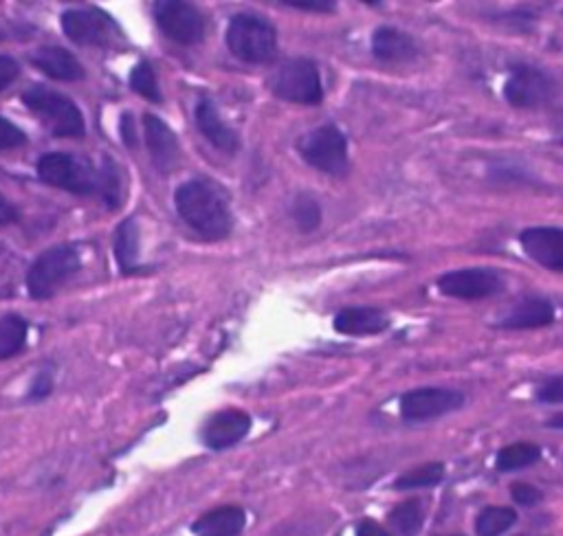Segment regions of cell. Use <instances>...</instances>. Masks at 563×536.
<instances>
[{
  "instance_id": "2e32d148",
  "label": "cell",
  "mask_w": 563,
  "mask_h": 536,
  "mask_svg": "<svg viewBox=\"0 0 563 536\" xmlns=\"http://www.w3.org/2000/svg\"><path fill=\"white\" fill-rule=\"evenodd\" d=\"M555 321V306L553 301L546 297H524L522 301L500 317L498 326L506 330H531V328H544Z\"/></svg>"
},
{
  "instance_id": "b9f144b4",
  "label": "cell",
  "mask_w": 563,
  "mask_h": 536,
  "mask_svg": "<svg viewBox=\"0 0 563 536\" xmlns=\"http://www.w3.org/2000/svg\"><path fill=\"white\" fill-rule=\"evenodd\" d=\"M456 536H462V534H456Z\"/></svg>"
},
{
  "instance_id": "4316f807",
  "label": "cell",
  "mask_w": 563,
  "mask_h": 536,
  "mask_svg": "<svg viewBox=\"0 0 563 536\" xmlns=\"http://www.w3.org/2000/svg\"><path fill=\"white\" fill-rule=\"evenodd\" d=\"M445 477V466L440 462H429L418 468H412V471L403 473L399 479L394 482L396 490H414V488H432L436 484L443 482Z\"/></svg>"
},
{
  "instance_id": "5bb4252c",
  "label": "cell",
  "mask_w": 563,
  "mask_h": 536,
  "mask_svg": "<svg viewBox=\"0 0 563 536\" xmlns=\"http://www.w3.org/2000/svg\"><path fill=\"white\" fill-rule=\"evenodd\" d=\"M143 139H146L150 159L161 174H170L181 161V145L172 128L163 119L143 117Z\"/></svg>"
},
{
  "instance_id": "484cf974",
  "label": "cell",
  "mask_w": 563,
  "mask_h": 536,
  "mask_svg": "<svg viewBox=\"0 0 563 536\" xmlns=\"http://www.w3.org/2000/svg\"><path fill=\"white\" fill-rule=\"evenodd\" d=\"M515 521H517V515L513 508L489 506L478 515L476 532H478V536H500L506 530H511L515 526Z\"/></svg>"
},
{
  "instance_id": "f546056e",
  "label": "cell",
  "mask_w": 563,
  "mask_h": 536,
  "mask_svg": "<svg viewBox=\"0 0 563 536\" xmlns=\"http://www.w3.org/2000/svg\"><path fill=\"white\" fill-rule=\"evenodd\" d=\"M99 192H102L104 203L108 207H119L121 203V176L119 167L113 159H104L102 170H99Z\"/></svg>"
},
{
  "instance_id": "83f0119b",
  "label": "cell",
  "mask_w": 563,
  "mask_h": 536,
  "mask_svg": "<svg viewBox=\"0 0 563 536\" xmlns=\"http://www.w3.org/2000/svg\"><path fill=\"white\" fill-rule=\"evenodd\" d=\"M291 216L295 220L297 229L302 233H313L315 229H319V225H322V207H319L317 200L308 194L295 196Z\"/></svg>"
},
{
  "instance_id": "4dcf8cb0",
  "label": "cell",
  "mask_w": 563,
  "mask_h": 536,
  "mask_svg": "<svg viewBox=\"0 0 563 536\" xmlns=\"http://www.w3.org/2000/svg\"><path fill=\"white\" fill-rule=\"evenodd\" d=\"M27 141L25 132H22L16 124H11L9 119L0 117V152L3 150H14L18 145Z\"/></svg>"
},
{
  "instance_id": "d590c367",
  "label": "cell",
  "mask_w": 563,
  "mask_h": 536,
  "mask_svg": "<svg viewBox=\"0 0 563 536\" xmlns=\"http://www.w3.org/2000/svg\"><path fill=\"white\" fill-rule=\"evenodd\" d=\"M284 5L300 11H313V14H328V11L337 9V3H333V0H308V3H295V0H291V3Z\"/></svg>"
},
{
  "instance_id": "8992f818",
  "label": "cell",
  "mask_w": 563,
  "mask_h": 536,
  "mask_svg": "<svg viewBox=\"0 0 563 536\" xmlns=\"http://www.w3.org/2000/svg\"><path fill=\"white\" fill-rule=\"evenodd\" d=\"M38 176L51 187L64 189L75 196H91L99 192V172L75 154L49 152L38 161Z\"/></svg>"
},
{
  "instance_id": "9a60e30c",
  "label": "cell",
  "mask_w": 563,
  "mask_h": 536,
  "mask_svg": "<svg viewBox=\"0 0 563 536\" xmlns=\"http://www.w3.org/2000/svg\"><path fill=\"white\" fill-rule=\"evenodd\" d=\"M251 431L249 413L240 409H225L209 418L203 429V442L212 451H225L247 438Z\"/></svg>"
},
{
  "instance_id": "ab89813d",
  "label": "cell",
  "mask_w": 563,
  "mask_h": 536,
  "mask_svg": "<svg viewBox=\"0 0 563 536\" xmlns=\"http://www.w3.org/2000/svg\"><path fill=\"white\" fill-rule=\"evenodd\" d=\"M548 427L563 429V413H559V416H555V418H550V420H548Z\"/></svg>"
},
{
  "instance_id": "8d00e7d4",
  "label": "cell",
  "mask_w": 563,
  "mask_h": 536,
  "mask_svg": "<svg viewBox=\"0 0 563 536\" xmlns=\"http://www.w3.org/2000/svg\"><path fill=\"white\" fill-rule=\"evenodd\" d=\"M119 130H121V141H124L128 148H135V145H137V130H135V119H132L130 113L121 115Z\"/></svg>"
},
{
  "instance_id": "d4e9b609",
  "label": "cell",
  "mask_w": 563,
  "mask_h": 536,
  "mask_svg": "<svg viewBox=\"0 0 563 536\" xmlns=\"http://www.w3.org/2000/svg\"><path fill=\"white\" fill-rule=\"evenodd\" d=\"M390 526L403 534V536H416L423 528V521H425V512L421 501L410 499V501H403V504L396 506L394 510H390L388 515Z\"/></svg>"
},
{
  "instance_id": "e0dca14e",
  "label": "cell",
  "mask_w": 563,
  "mask_h": 536,
  "mask_svg": "<svg viewBox=\"0 0 563 536\" xmlns=\"http://www.w3.org/2000/svg\"><path fill=\"white\" fill-rule=\"evenodd\" d=\"M333 326L344 337H377L390 328V317L379 308H344L337 312Z\"/></svg>"
},
{
  "instance_id": "44dd1931",
  "label": "cell",
  "mask_w": 563,
  "mask_h": 536,
  "mask_svg": "<svg viewBox=\"0 0 563 536\" xmlns=\"http://www.w3.org/2000/svg\"><path fill=\"white\" fill-rule=\"evenodd\" d=\"M247 526L245 510L238 506H223L198 519L192 532L196 536H240Z\"/></svg>"
},
{
  "instance_id": "ba28073f",
  "label": "cell",
  "mask_w": 563,
  "mask_h": 536,
  "mask_svg": "<svg viewBox=\"0 0 563 536\" xmlns=\"http://www.w3.org/2000/svg\"><path fill=\"white\" fill-rule=\"evenodd\" d=\"M557 95V84L546 71L537 66L520 64L511 71L509 80L504 84V99L513 108L535 110L544 108L553 102Z\"/></svg>"
},
{
  "instance_id": "9c48e42d",
  "label": "cell",
  "mask_w": 563,
  "mask_h": 536,
  "mask_svg": "<svg viewBox=\"0 0 563 536\" xmlns=\"http://www.w3.org/2000/svg\"><path fill=\"white\" fill-rule=\"evenodd\" d=\"M64 36L82 47H110L119 38L117 22L102 9H69L62 14Z\"/></svg>"
},
{
  "instance_id": "f1b7e54d",
  "label": "cell",
  "mask_w": 563,
  "mask_h": 536,
  "mask_svg": "<svg viewBox=\"0 0 563 536\" xmlns=\"http://www.w3.org/2000/svg\"><path fill=\"white\" fill-rule=\"evenodd\" d=\"M130 88L137 95L150 99L152 104H161V91H159V82L157 75H154L152 66L148 62H139L135 69L130 71Z\"/></svg>"
},
{
  "instance_id": "7402d4cb",
  "label": "cell",
  "mask_w": 563,
  "mask_h": 536,
  "mask_svg": "<svg viewBox=\"0 0 563 536\" xmlns=\"http://www.w3.org/2000/svg\"><path fill=\"white\" fill-rule=\"evenodd\" d=\"M115 258L119 271L124 275L139 273V227L137 222L128 218L119 225L115 233Z\"/></svg>"
},
{
  "instance_id": "6da1fadb",
  "label": "cell",
  "mask_w": 563,
  "mask_h": 536,
  "mask_svg": "<svg viewBox=\"0 0 563 536\" xmlns=\"http://www.w3.org/2000/svg\"><path fill=\"white\" fill-rule=\"evenodd\" d=\"M179 216L205 240H225L234 229V216L225 196L205 181H187L174 194Z\"/></svg>"
},
{
  "instance_id": "ffe728a7",
  "label": "cell",
  "mask_w": 563,
  "mask_h": 536,
  "mask_svg": "<svg viewBox=\"0 0 563 536\" xmlns=\"http://www.w3.org/2000/svg\"><path fill=\"white\" fill-rule=\"evenodd\" d=\"M372 53L381 62H410L418 55V47L410 33L394 27H379L372 33Z\"/></svg>"
},
{
  "instance_id": "277c9868",
  "label": "cell",
  "mask_w": 563,
  "mask_h": 536,
  "mask_svg": "<svg viewBox=\"0 0 563 536\" xmlns=\"http://www.w3.org/2000/svg\"><path fill=\"white\" fill-rule=\"evenodd\" d=\"M82 260L73 244H58L38 255L27 273V290L31 299H49L80 271Z\"/></svg>"
},
{
  "instance_id": "e575fe53",
  "label": "cell",
  "mask_w": 563,
  "mask_h": 536,
  "mask_svg": "<svg viewBox=\"0 0 563 536\" xmlns=\"http://www.w3.org/2000/svg\"><path fill=\"white\" fill-rule=\"evenodd\" d=\"M51 389H53V376L49 372H40L29 389V398L31 400L47 398L51 394Z\"/></svg>"
},
{
  "instance_id": "1f68e13d",
  "label": "cell",
  "mask_w": 563,
  "mask_h": 536,
  "mask_svg": "<svg viewBox=\"0 0 563 536\" xmlns=\"http://www.w3.org/2000/svg\"><path fill=\"white\" fill-rule=\"evenodd\" d=\"M537 400L546 402V405H555V402H563V376H555L546 381L542 387L537 389Z\"/></svg>"
},
{
  "instance_id": "836d02e7",
  "label": "cell",
  "mask_w": 563,
  "mask_h": 536,
  "mask_svg": "<svg viewBox=\"0 0 563 536\" xmlns=\"http://www.w3.org/2000/svg\"><path fill=\"white\" fill-rule=\"evenodd\" d=\"M18 75H20L18 62L14 58H9V55H0V91H5L9 84H14Z\"/></svg>"
},
{
  "instance_id": "d6a6232c",
  "label": "cell",
  "mask_w": 563,
  "mask_h": 536,
  "mask_svg": "<svg viewBox=\"0 0 563 536\" xmlns=\"http://www.w3.org/2000/svg\"><path fill=\"white\" fill-rule=\"evenodd\" d=\"M511 495H513L517 504L526 506V508H531V506H535V504H539V501H542V493H539V490L531 484H515L511 488Z\"/></svg>"
},
{
  "instance_id": "7c38bea8",
  "label": "cell",
  "mask_w": 563,
  "mask_h": 536,
  "mask_svg": "<svg viewBox=\"0 0 563 536\" xmlns=\"http://www.w3.org/2000/svg\"><path fill=\"white\" fill-rule=\"evenodd\" d=\"M465 405V394L445 387H421L401 398V416L407 422H427Z\"/></svg>"
},
{
  "instance_id": "30bf717a",
  "label": "cell",
  "mask_w": 563,
  "mask_h": 536,
  "mask_svg": "<svg viewBox=\"0 0 563 536\" xmlns=\"http://www.w3.org/2000/svg\"><path fill=\"white\" fill-rule=\"evenodd\" d=\"M154 18L165 36L183 47H194L205 38V18L190 3L163 0L154 5Z\"/></svg>"
},
{
  "instance_id": "cb8c5ba5",
  "label": "cell",
  "mask_w": 563,
  "mask_h": 536,
  "mask_svg": "<svg viewBox=\"0 0 563 536\" xmlns=\"http://www.w3.org/2000/svg\"><path fill=\"white\" fill-rule=\"evenodd\" d=\"M539 457H542V451H539L537 444L531 442H517L511 446H504V449L495 457V468L500 473H513L520 471V468H526L535 464Z\"/></svg>"
},
{
  "instance_id": "603a6c76",
  "label": "cell",
  "mask_w": 563,
  "mask_h": 536,
  "mask_svg": "<svg viewBox=\"0 0 563 536\" xmlns=\"http://www.w3.org/2000/svg\"><path fill=\"white\" fill-rule=\"evenodd\" d=\"M29 326L20 315H3L0 317V361L14 359L22 352L27 343Z\"/></svg>"
},
{
  "instance_id": "8fae6325",
  "label": "cell",
  "mask_w": 563,
  "mask_h": 536,
  "mask_svg": "<svg viewBox=\"0 0 563 536\" xmlns=\"http://www.w3.org/2000/svg\"><path fill=\"white\" fill-rule=\"evenodd\" d=\"M436 286L445 297L478 301L500 293L504 288V277L491 268H462V271L445 273Z\"/></svg>"
},
{
  "instance_id": "d6986e66",
  "label": "cell",
  "mask_w": 563,
  "mask_h": 536,
  "mask_svg": "<svg viewBox=\"0 0 563 536\" xmlns=\"http://www.w3.org/2000/svg\"><path fill=\"white\" fill-rule=\"evenodd\" d=\"M196 126L201 130L203 137L220 152L234 154L240 148L238 134L225 124L223 117L218 115L216 106L209 102V99H203V102H198L196 106Z\"/></svg>"
},
{
  "instance_id": "3957f363",
  "label": "cell",
  "mask_w": 563,
  "mask_h": 536,
  "mask_svg": "<svg viewBox=\"0 0 563 536\" xmlns=\"http://www.w3.org/2000/svg\"><path fill=\"white\" fill-rule=\"evenodd\" d=\"M22 102L33 115L40 117L44 126L49 128L53 137H82L84 134V117L82 110L77 108L69 97L51 91L47 86H33L22 95Z\"/></svg>"
},
{
  "instance_id": "5b68a950",
  "label": "cell",
  "mask_w": 563,
  "mask_h": 536,
  "mask_svg": "<svg viewBox=\"0 0 563 536\" xmlns=\"http://www.w3.org/2000/svg\"><path fill=\"white\" fill-rule=\"evenodd\" d=\"M269 86L275 97L291 104L319 106L324 99V84L317 64L308 58H293L280 64L271 75Z\"/></svg>"
},
{
  "instance_id": "ac0fdd59",
  "label": "cell",
  "mask_w": 563,
  "mask_h": 536,
  "mask_svg": "<svg viewBox=\"0 0 563 536\" xmlns=\"http://www.w3.org/2000/svg\"><path fill=\"white\" fill-rule=\"evenodd\" d=\"M31 62L51 80L80 82L84 80V66L71 51L62 47H40L31 55Z\"/></svg>"
},
{
  "instance_id": "7a4b0ae2",
  "label": "cell",
  "mask_w": 563,
  "mask_h": 536,
  "mask_svg": "<svg viewBox=\"0 0 563 536\" xmlns=\"http://www.w3.org/2000/svg\"><path fill=\"white\" fill-rule=\"evenodd\" d=\"M227 47L247 64L271 62L278 53V33L256 14H236L227 25Z\"/></svg>"
},
{
  "instance_id": "60d3db41",
  "label": "cell",
  "mask_w": 563,
  "mask_h": 536,
  "mask_svg": "<svg viewBox=\"0 0 563 536\" xmlns=\"http://www.w3.org/2000/svg\"><path fill=\"white\" fill-rule=\"evenodd\" d=\"M559 141H561V145H563V130H561V137H559Z\"/></svg>"
},
{
  "instance_id": "4fadbf2b",
  "label": "cell",
  "mask_w": 563,
  "mask_h": 536,
  "mask_svg": "<svg viewBox=\"0 0 563 536\" xmlns=\"http://www.w3.org/2000/svg\"><path fill=\"white\" fill-rule=\"evenodd\" d=\"M520 244L524 253L548 271L563 273V229L561 227H528L522 231Z\"/></svg>"
},
{
  "instance_id": "52a82bcc",
  "label": "cell",
  "mask_w": 563,
  "mask_h": 536,
  "mask_svg": "<svg viewBox=\"0 0 563 536\" xmlns=\"http://www.w3.org/2000/svg\"><path fill=\"white\" fill-rule=\"evenodd\" d=\"M302 159L328 176H344L348 172V139L335 124H326L297 143Z\"/></svg>"
},
{
  "instance_id": "f35d334b",
  "label": "cell",
  "mask_w": 563,
  "mask_h": 536,
  "mask_svg": "<svg viewBox=\"0 0 563 536\" xmlns=\"http://www.w3.org/2000/svg\"><path fill=\"white\" fill-rule=\"evenodd\" d=\"M18 218V211L14 209V205L7 203V200L0 196V227L9 225V222H14Z\"/></svg>"
},
{
  "instance_id": "74e56055",
  "label": "cell",
  "mask_w": 563,
  "mask_h": 536,
  "mask_svg": "<svg viewBox=\"0 0 563 536\" xmlns=\"http://www.w3.org/2000/svg\"><path fill=\"white\" fill-rule=\"evenodd\" d=\"M357 536H392L390 532H385L379 523H374L370 519L361 521L359 528H357Z\"/></svg>"
}]
</instances>
